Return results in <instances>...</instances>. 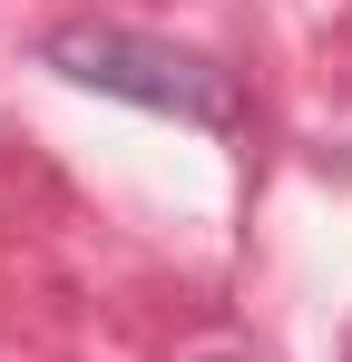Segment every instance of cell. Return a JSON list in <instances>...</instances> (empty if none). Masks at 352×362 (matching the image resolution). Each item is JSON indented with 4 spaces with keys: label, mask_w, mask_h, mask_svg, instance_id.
Wrapping results in <instances>:
<instances>
[{
    "label": "cell",
    "mask_w": 352,
    "mask_h": 362,
    "mask_svg": "<svg viewBox=\"0 0 352 362\" xmlns=\"http://www.w3.org/2000/svg\"><path fill=\"white\" fill-rule=\"evenodd\" d=\"M40 69H59L69 88H98V98H127V108L186 118L206 137L245 127V78L225 59L176 49L157 30H127V20H59V30H40Z\"/></svg>",
    "instance_id": "6da1fadb"
}]
</instances>
